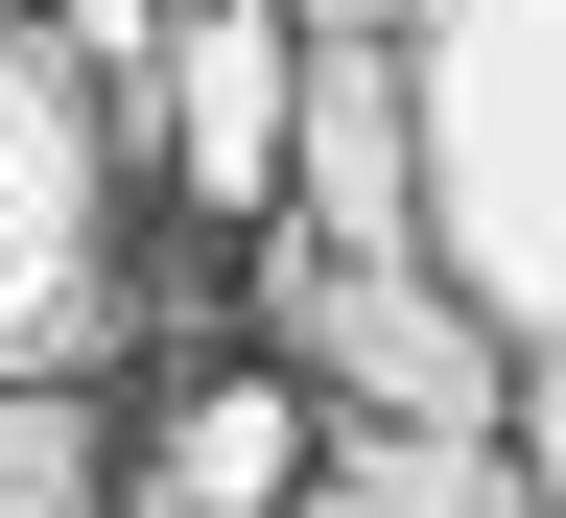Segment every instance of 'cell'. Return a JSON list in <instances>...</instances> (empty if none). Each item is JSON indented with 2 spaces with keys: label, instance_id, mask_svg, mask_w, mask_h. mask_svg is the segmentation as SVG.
<instances>
[{
  "label": "cell",
  "instance_id": "cell-1",
  "mask_svg": "<svg viewBox=\"0 0 566 518\" xmlns=\"http://www.w3.org/2000/svg\"><path fill=\"white\" fill-rule=\"evenodd\" d=\"M401 118H424V283L520 378H566V0H424Z\"/></svg>",
  "mask_w": 566,
  "mask_h": 518
},
{
  "label": "cell",
  "instance_id": "cell-2",
  "mask_svg": "<svg viewBox=\"0 0 566 518\" xmlns=\"http://www.w3.org/2000/svg\"><path fill=\"white\" fill-rule=\"evenodd\" d=\"M118 330V118L48 24H0V378H71Z\"/></svg>",
  "mask_w": 566,
  "mask_h": 518
},
{
  "label": "cell",
  "instance_id": "cell-3",
  "mask_svg": "<svg viewBox=\"0 0 566 518\" xmlns=\"http://www.w3.org/2000/svg\"><path fill=\"white\" fill-rule=\"evenodd\" d=\"M283 378H307V401H354L378 448H449V424H495V401H520V353H495L424 260H283Z\"/></svg>",
  "mask_w": 566,
  "mask_h": 518
},
{
  "label": "cell",
  "instance_id": "cell-4",
  "mask_svg": "<svg viewBox=\"0 0 566 518\" xmlns=\"http://www.w3.org/2000/svg\"><path fill=\"white\" fill-rule=\"evenodd\" d=\"M283 260H424L401 47H307V95H283Z\"/></svg>",
  "mask_w": 566,
  "mask_h": 518
},
{
  "label": "cell",
  "instance_id": "cell-5",
  "mask_svg": "<svg viewBox=\"0 0 566 518\" xmlns=\"http://www.w3.org/2000/svg\"><path fill=\"white\" fill-rule=\"evenodd\" d=\"M166 141H189V189L237 212V189H283V95H307V24L283 0H166Z\"/></svg>",
  "mask_w": 566,
  "mask_h": 518
},
{
  "label": "cell",
  "instance_id": "cell-6",
  "mask_svg": "<svg viewBox=\"0 0 566 518\" xmlns=\"http://www.w3.org/2000/svg\"><path fill=\"white\" fill-rule=\"evenodd\" d=\"M142 495L166 518H283L307 495V378H189L166 424H142Z\"/></svg>",
  "mask_w": 566,
  "mask_h": 518
},
{
  "label": "cell",
  "instance_id": "cell-7",
  "mask_svg": "<svg viewBox=\"0 0 566 518\" xmlns=\"http://www.w3.org/2000/svg\"><path fill=\"white\" fill-rule=\"evenodd\" d=\"M331 472H354V518H543V495H520V448H495V424H449V448H378V424H354Z\"/></svg>",
  "mask_w": 566,
  "mask_h": 518
},
{
  "label": "cell",
  "instance_id": "cell-8",
  "mask_svg": "<svg viewBox=\"0 0 566 518\" xmlns=\"http://www.w3.org/2000/svg\"><path fill=\"white\" fill-rule=\"evenodd\" d=\"M95 495H118L95 401H71V378H0V518H95Z\"/></svg>",
  "mask_w": 566,
  "mask_h": 518
},
{
  "label": "cell",
  "instance_id": "cell-9",
  "mask_svg": "<svg viewBox=\"0 0 566 518\" xmlns=\"http://www.w3.org/2000/svg\"><path fill=\"white\" fill-rule=\"evenodd\" d=\"M495 448H520V495L566 518V378H520V401H495Z\"/></svg>",
  "mask_w": 566,
  "mask_h": 518
},
{
  "label": "cell",
  "instance_id": "cell-10",
  "mask_svg": "<svg viewBox=\"0 0 566 518\" xmlns=\"http://www.w3.org/2000/svg\"><path fill=\"white\" fill-rule=\"evenodd\" d=\"M283 24H307V47H401L424 0H283Z\"/></svg>",
  "mask_w": 566,
  "mask_h": 518
},
{
  "label": "cell",
  "instance_id": "cell-11",
  "mask_svg": "<svg viewBox=\"0 0 566 518\" xmlns=\"http://www.w3.org/2000/svg\"><path fill=\"white\" fill-rule=\"evenodd\" d=\"M283 518H354V472H331V448H307V495H283Z\"/></svg>",
  "mask_w": 566,
  "mask_h": 518
},
{
  "label": "cell",
  "instance_id": "cell-12",
  "mask_svg": "<svg viewBox=\"0 0 566 518\" xmlns=\"http://www.w3.org/2000/svg\"><path fill=\"white\" fill-rule=\"evenodd\" d=\"M0 24H48V0H0Z\"/></svg>",
  "mask_w": 566,
  "mask_h": 518
}]
</instances>
